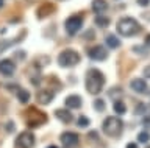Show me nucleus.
Wrapping results in <instances>:
<instances>
[{"label": "nucleus", "instance_id": "obj_1", "mask_svg": "<svg viewBox=\"0 0 150 148\" xmlns=\"http://www.w3.org/2000/svg\"><path fill=\"white\" fill-rule=\"evenodd\" d=\"M84 86H86L88 94L98 95L103 90V86H105V75H103L98 69H89L86 72Z\"/></svg>", "mask_w": 150, "mask_h": 148}, {"label": "nucleus", "instance_id": "obj_2", "mask_svg": "<svg viewBox=\"0 0 150 148\" xmlns=\"http://www.w3.org/2000/svg\"><path fill=\"white\" fill-rule=\"evenodd\" d=\"M116 30L124 38H131V36H136L138 33H141L142 27L134 17H120L116 25Z\"/></svg>", "mask_w": 150, "mask_h": 148}, {"label": "nucleus", "instance_id": "obj_3", "mask_svg": "<svg viewBox=\"0 0 150 148\" xmlns=\"http://www.w3.org/2000/svg\"><path fill=\"white\" fill-rule=\"evenodd\" d=\"M102 131L108 137H120L122 131H124V122L119 117H116V115H110V117L103 120Z\"/></svg>", "mask_w": 150, "mask_h": 148}, {"label": "nucleus", "instance_id": "obj_4", "mask_svg": "<svg viewBox=\"0 0 150 148\" xmlns=\"http://www.w3.org/2000/svg\"><path fill=\"white\" fill-rule=\"evenodd\" d=\"M80 62V55L72 48H66L58 55V64L61 67H74Z\"/></svg>", "mask_w": 150, "mask_h": 148}, {"label": "nucleus", "instance_id": "obj_5", "mask_svg": "<svg viewBox=\"0 0 150 148\" xmlns=\"http://www.w3.org/2000/svg\"><path fill=\"white\" fill-rule=\"evenodd\" d=\"M47 122V115L42 111H38L36 108H30L27 114V125L30 128H39Z\"/></svg>", "mask_w": 150, "mask_h": 148}, {"label": "nucleus", "instance_id": "obj_6", "mask_svg": "<svg viewBox=\"0 0 150 148\" xmlns=\"http://www.w3.org/2000/svg\"><path fill=\"white\" fill-rule=\"evenodd\" d=\"M81 27H83V17L80 14L69 16L64 22V30L69 36H75L80 30H81Z\"/></svg>", "mask_w": 150, "mask_h": 148}, {"label": "nucleus", "instance_id": "obj_7", "mask_svg": "<svg viewBox=\"0 0 150 148\" xmlns=\"http://www.w3.org/2000/svg\"><path fill=\"white\" fill-rule=\"evenodd\" d=\"M35 143H36L35 134H33L31 131H23L16 137L14 145H16V148H33Z\"/></svg>", "mask_w": 150, "mask_h": 148}, {"label": "nucleus", "instance_id": "obj_8", "mask_svg": "<svg viewBox=\"0 0 150 148\" xmlns=\"http://www.w3.org/2000/svg\"><path fill=\"white\" fill-rule=\"evenodd\" d=\"M59 140L63 143L64 148H74L78 145V140H80V136L74 131H64L63 134L59 136Z\"/></svg>", "mask_w": 150, "mask_h": 148}, {"label": "nucleus", "instance_id": "obj_9", "mask_svg": "<svg viewBox=\"0 0 150 148\" xmlns=\"http://www.w3.org/2000/svg\"><path fill=\"white\" fill-rule=\"evenodd\" d=\"M88 56L94 59V61H105L108 58V50L103 47V45H94V47L86 50Z\"/></svg>", "mask_w": 150, "mask_h": 148}, {"label": "nucleus", "instance_id": "obj_10", "mask_svg": "<svg viewBox=\"0 0 150 148\" xmlns=\"http://www.w3.org/2000/svg\"><path fill=\"white\" fill-rule=\"evenodd\" d=\"M16 72V62L13 59H2L0 61V75L5 78H9Z\"/></svg>", "mask_w": 150, "mask_h": 148}, {"label": "nucleus", "instance_id": "obj_11", "mask_svg": "<svg viewBox=\"0 0 150 148\" xmlns=\"http://www.w3.org/2000/svg\"><path fill=\"white\" fill-rule=\"evenodd\" d=\"M36 98H38V103L41 105H50L55 98V92L50 89H42L36 94Z\"/></svg>", "mask_w": 150, "mask_h": 148}, {"label": "nucleus", "instance_id": "obj_12", "mask_svg": "<svg viewBox=\"0 0 150 148\" xmlns=\"http://www.w3.org/2000/svg\"><path fill=\"white\" fill-rule=\"evenodd\" d=\"M130 87L136 94H145L147 92V83H145L144 78H133L130 81Z\"/></svg>", "mask_w": 150, "mask_h": 148}, {"label": "nucleus", "instance_id": "obj_13", "mask_svg": "<svg viewBox=\"0 0 150 148\" xmlns=\"http://www.w3.org/2000/svg\"><path fill=\"white\" fill-rule=\"evenodd\" d=\"M55 117L59 120V122H63L64 125H69L74 122V114L70 112L69 109H56L55 111Z\"/></svg>", "mask_w": 150, "mask_h": 148}, {"label": "nucleus", "instance_id": "obj_14", "mask_svg": "<svg viewBox=\"0 0 150 148\" xmlns=\"http://www.w3.org/2000/svg\"><path fill=\"white\" fill-rule=\"evenodd\" d=\"M64 105L67 109H78L81 108V97L80 95H69L67 98L64 100Z\"/></svg>", "mask_w": 150, "mask_h": 148}, {"label": "nucleus", "instance_id": "obj_15", "mask_svg": "<svg viewBox=\"0 0 150 148\" xmlns=\"http://www.w3.org/2000/svg\"><path fill=\"white\" fill-rule=\"evenodd\" d=\"M91 8L96 14H103L108 10V3H106V0H92Z\"/></svg>", "mask_w": 150, "mask_h": 148}, {"label": "nucleus", "instance_id": "obj_16", "mask_svg": "<svg viewBox=\"0 0 150 148\" xmlns=\"http://www.w3.org/2000/svg\"><path fill=\"white\" fill-rule=\"evenodd\" d=\"M106 45L111 50H117L120 47V39L114 34H110V36H106Z\"/></svg>", "mask_w": 150, "mask_h": 148}, {"label": "nucleus", "instance_id": "obj_17", "mask_svg": "<svg viewBox=\"0 0 150 148\" xmlns=\"http://www.w3.org/2000/svg\"><path fill=\"white\" fill-rule=\"evenodd\" d=\"M96 25L98 27V28H106L108 25L111 24V20H110V17H106V16H103V14H97L96 17Z\"/></svg>", "mask_w": 150, "mask_h": 148}, {"label": "nucleus", "instance_id": "obj_18", "mask_svg": "<svg viewBox=\"0 0 150 148\" xmlns=\"http://www.w3.org/2000/svg\"><path fill=\"white\" fill-rule=\"evenodd\" d=\"M112 109H114V112L117 115H124L127 112V106L122 100H116L114 103H112Z\"/></svg>", "mask_w": 150, "mask_h": 148}, {"label": "nucleus", "instance_id": "obj_19", "mask_svg": "<svg viewBox=\"0 0 150 148\" xmlns=\"http://www.w3.org/2000/svg\"><path fill=\"white\" fill-rule=\"evenodd\" d=\"M16 94H17V100L21 101V103H28V101H30V92L27 89H19Z\"/></svg>", "mask_w": 150, "mask_h": 148}, {"label": "nucleus", "instance_id": "obj_20", "mask_svg": "<svg viewBox=\"0 0 150 148\" xmlns=\"http://www.w3.org/2000/svg\"><path fill=\"white\" fill-rule=\"evenodd\" d=\"M21 41H22V36H21V38H17L16 41H3V39H0V53H3L8 47H11V45L21 42Z\"/></svg>", "mask_w": 150, "mask_h": 148}, {"label": "nucleus", "instance_id": "obj_21", "mask_svg": "<svg viewBox=\"0 0 150 148\" xmlns=\"http://www.w3.org/2000/svg\"><path fill=\"white\" fill-rule=\"evenodd\" d=\"M105 108H106L105 100H102V98H96V100H94V109H96L97 112H103Z\"/></svg>", "mask_w": 150, "mask_h": 148}, {"label": "nucleus", "instance_id": "obj_22", "mask_svg": "<svg viewBox=\"0 0 150 148\" xmlns=\"http://www.w3.org/2000/svg\"><path fill=\"white\" fill-rule=\"evenodd\" d=\"M89 123H91V120H89L86 115H80L77 119V125L80 128H86V126H89Z\"/></svg>", "mask_w": 150, "mask_h": 148}, {"label": "nucleus", "instance_id": "obj_23", "mask_svg": "<svg viewBox=\"0 0 150 148\" xmlns=\"http://www.w3.org/2000/svg\"><path fill=\"white\" fill-rule=\"evenodd\" d=\"M122 94H124V92H122L120 87H116V89H111L110 92H108V95H110L112 100H120V95Z\"/></svg>", "mask_w": 150, "mask_h": 148}, {"label": "nucleus", "instance_id": "obj_24", "mask_svg": "<svg viewBox=\"0 0 150 148\" xmlns=\"http://www.w3.org/2000/svg\"><path fill=\"white\" fill-rule=\"evenodd\" d=\"M150 140V133L149 131H141L138 134V142L139 143H147Z\"/></svg>", "mask_w": 150, "mask_h": 148}, {"label": "nucleus", "instance_id": "obj_25", "mask_svg": "<svg viewBox=\"0 0 150 148\" xmlns=\"http://www.w3.org/2000/svg\"><path fill=\"white\" fill-rule=\"evenodd\" d=\"M145 112H147V106H145L144 103H139V105L134 108V114H136V115H144Z\"/></svg>", "mask_w": 150, "mask_h": 148}, {"label": "nucleus", "instance_id": "obj_26", "mask_svg": "<svg viewBox=\"0 0 150 148\" xmlns=\"http://www.w3.org/2000/svg\"><path fill=\"white\" fill-rule=\"evenodd\" d=\"M6 131L8 133H14V131H16V125H14V122H8L6 123Z\"/></svg>", "mask_w": 150, "mask_h": 148}, {"label": "nucleus", "instance_id": "obj_27", "mask_svg": "<svg viewBox=\"0 0 150 148\" xmlns=\"http://www.w3.org/2000/svg\"><path fill=\"white\" fill-rule=\"evenodd\" d=\"M136 3H138L139 6L145 8V6H149V5H150V0H136Z\"/></svg>", "mask_w": 150, "mask_h": 148}, {"label": "nucleus", "instance_id": "obj_28", "mask_svg": "<svg viewBox=\"0 0 150 148\" xmlns=\"http://www.w3.org/2000/svg\"><path fill=\"white\" fill-rule=\"evenodd\" d=\"M142 125L145 128H150V115H145V117L142 119Z\"/></svg>", "mask_w": 150, "mask_h": 148}, {"label": "nucleus", "instance_id": "obj_29", "mask_svg": "<svg viewBox=\"0 0 150 148\" xmlns=\"http://www.w3.org/2000/svg\"><path fill=\"white\" fill-rule=\"evenodd\" d=\"M84 39H88V41H91V39H94V31H92V30H89V31H86V33H84Z\"/></svg>", "mask_w": 150, "mask_h": 148}, {"label": "nucleus", "instance_id": "obj_30", "mask_svg": "<svg viewBox=\"0 0 150 148\" xmlns=\"http://www.w3.org/2000/svg\"><path fill=\"white\" fill-rule=\"evenodd\" d=\"M133 50H134V53H139V55H145V53H147V52H144V47H138V45H136Z\"/></svg>", "mask_w": 150, "mask_h": 148}, {"label": "nucleus", "instance_id": "obj_31", "mask_svg": "<svg viewBox=\"0 0 150 148\" xmlns=\"http://www.w3.org/2000/svg\"><path fill=\"white\" fill-rule=\"evenodd\" d=\"M6 87H8V90H14V92L19 90V86H17V84H8Z\"/></svg>", "mask_w": 150, "mask_h": 148}, {"label": "nucleus", "instance_id": "obj_32", "mask_svg": "<svg viewBox=\"0 0 150 148\" xmlns=\"http://www.w3.org/2000/svg\"><path fill=\"white\" fill-rule=\"evenodd\" d=\"M88 137L91 139L92 142H96V139H97V133H96V131H91V133H89V136H88Z\"/></svg>", "mask_w": 150, "mask_h": 148}, {"label": "nucleus", "instance_id": "obj_33", "mask_svg": "<svg viewBox=\"0 0 150 148\" xmlns=\"http://www.w3.org/2000/svg\"><path fill=\"white\" fill-rule=\"evenodd\" d=\"M144 76L145 78H150V66H147L144 69Z\"/></svg>", "mask_w": 150, "mask_h": 148}, {"label": "nucleus", "instance_id": "obj_34", "mask_svg": "<svg viewBox=\"0 0 150 148\" xmlns=\"http://www.w3.org/2000/svg\"><path fill=\"white\" fill-rule=\"evenodd\" d=\"M145 47H147V48L150 50V34L145 36Z\"/></svg>", "mask_w": 150, "mask_h": 148}, {"label": "nucleus", "instance_id": "obj_35", "mask_svg": "<svg viewBox=\"0 0 150 148\" xmlns=\"http://www.w3.org/2000/svg\"><path fill=\"white\" fill-rule=\"evenodd\" d=\"M127 148H138V143H136V142H130V143H127Z\"/></svg>", "mask_w": 150, "mask_h": 148}, {"label": "nucleus", "instance_id": "obj_36", "mask_svg": "<svg viewBox=\"0 0 150 148\" xmlns=\"http://www.w3.org/2000/svg\"><path fill=\"white\" fill-rule=\"evenodd\" d=\"M47 148H58V147H56V145H49Z\"/></svg>", "mask_w": 150, "mask_h": 148}, {"label": "nucleus", "instance_id": "obj_37", "mask_svg": "<svg viewBox=\"0 0 150 148\" xmlns=\"http://www.w3.org/2000/svg\"><path fill=\"white\" fill-rule=\"evenodd\" d=\"M3 6V0H0V8H2Z\"/></svg>", "mask_w": 150, "mask_h": 148}, {"label": "nucleus", "instance_id": "obj_38", "mask_svg": "<svg viewBox=\"0 0 150 148\" xmlns=\"http://www.w3.org/2000/svg\"><path fill=\"white\" fill-rule=\"evenodd\" d=\"M147 148H150V147H147Z\"/></svg>", "mask_w": 150, "mask_h": 148}]
</instances>
